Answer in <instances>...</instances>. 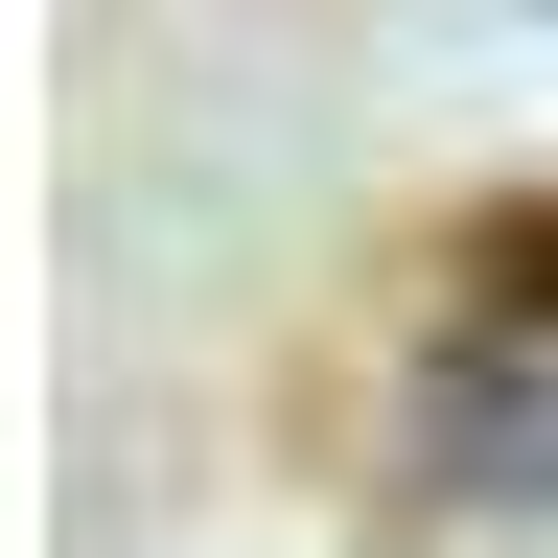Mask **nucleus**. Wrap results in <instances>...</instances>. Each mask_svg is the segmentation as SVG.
<instances>
[{
    "instance_id": "1",
    "label": "nucleus",
    "mask_w": 558,
    "mask_h": 558,
    "mask_svg": "<svg viewBox=\"0 0 558 558\" xmlns=\"http://www.w3.org/2000/svg\"><path fill=\"white\" fill-rule=\"evenodd\" d=\"M396 488H418V512H558V303H442V326H418Z\"/></svg>"
},
{
    "instance_id": "2",
    "label": "nucleus",
    "mask_w": 558,
    "mask_h": 558,
    "mask_svg": "<svg viewBox=\"0 0 558 558\" xmlns=\"http://www.w3.org/2000/svg\"><path fill=\"white\" fill-rule=\"evenodd\" d=\"M442 279H465V303H558V186L465 209V233H442Z\"/></svg>"
}]
</instances>
